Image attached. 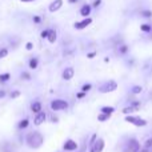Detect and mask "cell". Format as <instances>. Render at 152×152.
<instances>
[{
	"label": "cell",
	"instance_id": "40",
	"mask_svg": "<svg viewBox=\"0 0 152 152\" xmlns=\"http://www.w3.org/2000/svg\"><path fill=\"white\" fill-rule=\"evenodd\" d=\"M139 152H150V150H147V148H143V150H140Z\"/></svg>",
	"mask_w": 152,
	"mask_h": 152
},
{
	"label": "cell",
	"instance_id": "34",
	"mask_svg": "<svg viewBox=\"0 0 152 152\" xmlns=\"http://www.w3.org/2000/svg\"><path fill=\"white\" fill-rule=\"evenodd\" d=\"M26 48H27L28 51H31L32 48H34V44H32V43H27V44H26Z\"/></svg>",
	"mask_w": 152,
	"mask_h": 152
},
{
	"label": "cell",
	"instance_id": "31",
	"mask_svg": "<svg viewBox=\"0 0 152 152\" xmlns=\"http://www.w3.org/2000/svg\"><path fill=\"white\" fill-rule=\"evenodd\" d=\"M86 95H87L86 92H83V91H81V92H79V94L76 95V96H77V99H83V97L86 96Z\"/></svg>",
	"mask_w": 152,
	"mask_h": 152
},
{
	"label": "cell",
	"instance_id": "38",
	"mask_svg": "<svg viewBox=\"0 0 152 152\" xmlns=\"http://www.w3.org/2000/svg\"><path fill=\"white\" fill-rule=\"evenodd\" d=\"M95 55H96V52H91V53H88V58H94Z\"/></svg>",
	"mask_w": 152,
	"mask_h": 152
},
{
	"label": "cell",
	"instance_id": "35",
	"mask_svg": "<svg viewBox=\"0 0 152 152\" xmlns=\"http://www.w3.org/2000/svg\"><path fill=\"white\" fill-rule=\"evenodd\" d=\"M127 51H128V47H127V45H123V47L120 48V52H121V53H126Z\"/></svg>",
	"mask_w": 152,
	"mask_h": 152
},
{
	"label": "cell",
	"instance_id": "21",
	"mask_svg": "<svg viewBox=\"0 0 152 152\" xmlns=\"http://www.w3.org/2000/svg\"><path fill=\"white\" fill-rule=\"evenodd\" d=\"M110 118H111L110 115H105V113H102V115L97 116V120H99V121H105V120H108Z\"/></svg>",
	"mask_w": 152,
	"mask_h": 152
},
{
	"label": "cell",
	"instance_id": "26",
	"mask_svg": "<svg viewBox=\"0 0 152 152\" xmlns=\"http://www.w3.org/2000/svg\"><path fill=\"white\" fill-rule=\"evenodd\" d=\"M151 147H152V137L151 139H148L147 142H145V144H144V148H147V150H150Z\"/></svg>",
	"mask_w": 152,
	"mask_h": 152
},
{
	"label": "cell",
	"instance_id": "5",
	"mask_svg": "<svg viewBox=\"0 0 152 152\" xmlns=\"http://www.w3.org/2000/svg\"><path fill=\"white\" fill-rule=\"evenodd\" d=\"M116 88H118V83L113 81V80H110V81H107V83L103 84V86L99 88V91L103 92V94H108V92L115 91Z\"/></svg>",
	"mask_w": 152,
	"mask_h": 152
},
{
	"label": "cell",
	"instance_id": "27",
	"mask_svg": "<svg viewBox=\"0 0 152 152\" xmlns=\"http://www.w3.org/2000/svg\"><path fill=\"white\" fill-rule=\"evenodd\" d=\"M48 34H50V29H44V31L40 34V36H42L43 39H45V37H48Z\"/></svg>",
	"mask_w": 152,
	"mask_h": 152
},
{
	"label": "cell",
	"instance_id": "22",
	"mask_svg": "<svg viewBox=\"0 0 152 152\" xmlns=\"http://www.w3.org/2000/svg\"><path fill=\"white\" fill-rule=\"evenodd\" d=\"M140 28H142L143 32H151V31H152V27L150 26V24H143Z\"/></svg>",
	"mask_w": 152,
	"mask_h": 152
},
{
	"label": "cell",
	"instance_id": "29",
	"mask_svg": "<svg viewBox=\"0 0 152 152\" xmlns=\"http://www.w3.org/2000/svg\"><path fill=\"white\" fill-rule=\"evenodd\" d=\"M92 88V86L91 84H84L83 86V92H87V91H89V89Z\"/></svg>",
	"mask_w": 152,
	"mask_h": 152
},
{
	"label": "cell",
	"instance_id": "20",
	"mask_svg": "<svg viewBox=\"0 0 152 152\" xmlns=\"http://www.w3.org/2000/svg\"><path fill=\"white\" fill-rule=\"evenodd\" d=\"M11 77L10 74H4V75H0V83H5V81H8Z\"/></svg>",
	"mask_w": 152,
	"mask_h": 152
},
{
	"label": "cell",
	"instance_id": "9",
	"mask_svg": "<svg viewBox=\"0 0 152 152\" xmlns=\"http://www.w3.org/2000/svg\"><path fill=\"white\" fill-rule=\"evenodd\" d=\"M137 110H140V103L135 102V103H132V104H129L128 107L123 108V113L128 115V113H132V112H135V111H137Z\"/></svg>",
	"mask_w": 152,
	"mask_h": 152
},
{
	"label": "cell",
	"instance_id": "8",
	"mask_svg": "<svg viewBox=\"0 0 152 152\" xmlns=\"http://www.w3.org/2000/svg\"><path fill=\"white\" fill-rule=\"evenodd\" d=\"M45 119H47V115H45V112H39V113H36L35 115V118H34V124L35 126H42L43 123L45 121Z\"/></svg>",
	"mask_w": 152,
	"mask_h": 152
},
{
	"label": "cell",
	"instance_id": "4",
	"mask_svg": "<svg viewBox=\"0 0 152 152\" xmlns=\"http://www.w3.org/2000/svg\"><path fill=\"white\" fill-rule=\"evenodd\" d=\"M68 107V103L66 100H61V99H56V100H52L51 102V108L53 111H63Z\"/></svg>",
	"mask_w": 152,
	"mask_h": 152
},
{
	"label": "cell",
	"instance_id": "6",
	"mask_svg": "<svg viewBox=\"0 0 152 152\" xmlns=\"http://www.w3.org/2000/svg\"><path fill=\"white\" fill-rule=\"evenodd\" d=\"M104 145H105L104 140H103V139H97L96 143H95V144L89 148V152H103V150H104Z\"/></svg>",
	"mask_w": 152,
	"mask_h": 152
},
{
	"label": "cell",
	"instance_id": "23",
	"mask_svg": "<svg viewBox=\"0 0 152 152\" xmlns=\"http://www.w3.org/2000/svg\"><path fill=\"white\" fill-rule=\"evenodd\" d=\"M36 67H37V59H31L29 60V68L35 69Z\"/></svg>",
	"mask_w": 152,
	"mask_h": 152
},
{
	"label": "cell",
	"instance_id": "36",
	"mask_svg": "<svg viewBox=\"0 0 152 152\" xmlns=\"http://www.w3.org/2000/svg\"><path fill=\"white\" fill-rule=\"evenodd\" d=\"M21 3H31V1H36V0H20Z\"/></svg>",
	"mask_w": 152,
	"mask_h": 152
},
{
	"label": "cell",
	"instance_id": "41",
	"mask_svg": "<svg viewBox=\"0 0 152 152\" xmlns=\"http://www.w3.org/2000/svg\"><path fill=\"white\" fill-rule=\"evenodd\" d=\"M68 1H69V3H76L77 0H68Z\"/></svg>",
	"mask_w": 152,
	"mask_h": 152
},
{
	"label": "cell",
	"instance_id": "12",
	"mask_svg": "<svg viewBox=\"0 0 152 152\" xmlns=\"http://www.w3.org/2000/svg\"><path fill=\"white\" fill-rule=\"evenodd\" d=\"M74 75H75L74 68H72V67H68V68L64 69V72H63V79H64V80H71V79L74 77Z\"/></svg>",
	"mask_w": 152,
	"mask_h": 152
},
{
	"label": "cell",
	"instance_id": "33",
	"mask_svg": "<svg viewBox=\"0 0 152 152\" xmlns=\"http://www.w3.org/2000/svg\"><path fill=\"white\" fill-rule=\"evenodd\" d=\"M100 3H102V0H95V1H94V4H92V7H95V8H96V7H99V5H100Z\"/></svg>",
	"mask_w": 152,
	"mask_h": 152
},
{
	"label": "cell",
	"instance_id": "30",
	"mask_svg": "<svg viewBox=\"0 0 152 152\" xmlns=\"http://www.w3.org/2000/svg\"><path fill=\"white\" fill-rule=\"evenodd\" d=\"M140 13H142L143 16H147V18H150V16H152V12H151V11H142Z\"/></svg>",
	"mask_w": 152,
	"mask_h": 152
},
{
	"label": "cell",
	"instance_id": "16",
	"mask_svg": "<svg viewBox=\"0 0 152 152\" xmlns=\"http://www.w3.org/2000/svg\"><path fill=\"white\" fill-rule=\"evenodd\" d=\"M48 42L50 43H55L56 42V32L53 29H50V34H48Z\"/></svg>",
	"mask_w": 152,
	"mask_h": 152
},
{
	"label": "cell",
	"instance_id": "17",
	"mask_svg": "<svg viewBox=\"0 0 152 152\" xmlns=\"http://www.w3.org/2000/svg\"><path fill=\"white\" fill-rule=\"evenodd\" d=\"M28 124H29L28 119H23L21 121H19L18 128H19V129H24V128H27V127H28Z\"/></svg>",
	"mask_w": 152,
	"mask_h": 152
},
{
	"label": "cell",
	"instance_id": "25",
	"mask_svg": "<svg viewBox=\"0 0 152 152\" xmlns=\"http://www.w3.org/2000/svg\"><path fill=\"white\" fill-rule=\"evenodd\" d=\"M7 55H8V50L7 48H1V50H0V59L5 58Z\"/></svg>",
	"mask_w": 152,
	"mask_h": 152
},
{
	"label": "cell",
	"instance_id": "19",
	"mask_svg": "<svg viewBox=\"0 0 152 152\" xmlns=\"http://www.w3.org/2000/svg\"><path fill=\"white\" fill-rule=\"evenodd\" d=\"M96 140H97V135L96 134H94L91 136V139H89V143H88V145H89V148L92 147V145L95 144V143H96Z\"/></svg>",
	"mask_w": 152,
	"mask_h": 152
},
{
	"label": "cell",
	"instance_id": "37",
	"mask_svg": "<svg viewBox=\"0 0 152 152\" xmlns=\"http://www.w3.org/2000/svg\"><path fill=\"white\" fill-rule=\"evenodd\" d=\"M86 148H87V147H86V144H84V145H83V147H81V148H80V151H79V152H86Z\"/></svg>",
	"mask_w": 152,
	"mask_h": 152
},
{
	"label": "cell",
	"instance_id": "11",
	"mask_svg": "<svg viewBox=\"0 0 152 152\" xmlns=\"http://www.w3.org/2000/svg\"><path fill=\"white\" fill-rule=\"evenodd\" d=\"M91 23H92V19L87 18V19H84V20L79 21V23H75V28L76 29H84L86 27H88Z\"/></svg>",
	"mask_w": 152,
	"mask_h": 152
},
{
	"label": "cell",
	"instance_id": "15",
	"mask_svg": "<svg viewBox=\"0 0 152 152\" xmlns=\"http://www.w3.org/2000/svg\"><path fill=\"white\" fill-rule=\"evenodd\" d=\"M115 112V108L113 107H102V113H105V115H112Z\"/></svg>",
	"mask_w": 152,
	"mask_h": 152
},
{
	"label": "cell",
	"instance_id": "1",
	"mask_svg": "<svg viewBox=\"0 0 152 152\" xmlns=\"http://www.w3.org/2000/svg\"><path fill=\"white\" fill-rule=\"evenodd\" d=\"M26 143L29 148L37 150V148H40L43 145V143H44V136H43L39 131H32L27 135Z\"/></svg>",
	"mask_w": 152,
	"mask_h": 152
},
{
	"label": "cell",
	"instance_id": "3",
	"mask_svg": "<svg viewBox=\"0 0 152 152\" xmlns=\"http://www.w3.org/2000/svg\"><path fill=\"white\" fill-rule=\"evenodd\" d=\"M126 121H128V123L134 124V126L136 127H145L147 126V120H144V119L142 118H137V116H126Z\"/></svg>",
	"mask_w": 152,
	"mask_h": 152
},
{
	"label": "cell",
	"instance_id": "24",
	"mask_svg": "<svg viewBox=\"0 0 152 152\" xmlns=\"http://www.w3.org/2000/svg\"><path fill=\"white\" fill-rule=\"evenodd\" d=\"M142 91H143V88H142V87H139V86H136V87H134V88H132V94H134V95L140 94Z\"/></svg>",
	"mask_w": 152,
	"mask_h": 152
},
{
	"label": "cell",
	"instance_id": "14",
	"mask_svg": "<svg viewBox=\"0 0 152 152\" xmlns=\"http://www.w3.org/2000/svg\"><path fill=\"white\" fill-rule=\"evenodd\" d=\"M31 110H32V112H34V113H39V112H42V103H40V102H35V103H32Z\"/></svg>",
	"mask_w": 152,
	"mask_h": 152
},
{
	"label": "cell",
	"instance_id": "2",
	"mask_svg": "<svg viewBox=\"0 0 152 152\" xmlns=\"http://www.w3.org/2000/svg\"><path fill=\"white\" fill-rule=\"evenodd\" d=\"M140 150H142L140 143L136 139H129V142L127 143L126 148H124V152H139Z\"/></svg>",
	"mask_w": 152,
	"mask_h": 152
},
{
	"label": "cell",
	"instance_id": "39",
	"mask_svg": "<svg viewBox=\"0 0 152 152\" xmlns=\"http://www.w3.org/2000/svg\"><path fill=\"white\" fill-rule=\"evenodd\" d=\"M5 96V92L4 91H0V97H4Z\"/></svg>",
	"mask_w": 152,
	"mask_h": 152
},
{
	"label": "cell",
	"instance_id": "10",
	"mask_svg": "<svg viewBox=\"0 0 152 152\" xmlns=\"http://www.w3.org/2000/svg\"><path fill=\"white\" fill-rule=\"evenodd\" d=\"M61 5H63V0H53L50 4V7H48V11L50 12H56V11H59L61 8Z\"/></svg>",
	"mask_w": 152,
	"mask_h": 152
},
{
	"label": "cell",
	"instance_id": "32",
	"mask_svg": "<svg viewBox=\"0 0 152 152\" xmlns=\"http://www.w3.org/2000/svg\"><path fill=\"white\" fill-rule=\"evenodd\" d=\"M34 21L36 24H39L40 21H42V18H40V16H34Z\"/></svg>",
	"mask_w": 152,
	"mask_h": 152
},
{
	"label": "cell",
	"instance_id": "18",
	"mask_svg": "<svg viewBox=\"0 0 152 152\" xmlns=\"http://www.w3.org/2000/svg\"><path fill=\"white\" fill-rule=\"evenodd\" d=\"M1 151L3 152H12L13 151V145H11L10 143H4L1 147Z\"/></svg>",
	"mask_w": 152,
	"mask_h": 152
},
{
	"label": "cell",
	"instance_id": "13",
	"mask_svg": "<svg viewBox=\"0 0 152 152\" xmlns=\"http://www.w3.org/2000/svg\"><path fill=\"white\" fill-rule=\"evenodd\" d=\"M91 5H88V4H86V5H83V7L80 8V15L81 16H84V18H88V15L91 13Z\"/></svg>",
	"mask_w": 152,
	"mask_h": 152
},
{
	"label": "cell",
	"instance_id": "7",
	"mask_svg": "<svg viewBox=\"0 0 152 152\" xmlns=\"http://www.w3.org/2000/svg\"><path fill=\"white\" fill-rule=\"evenodd\" d=\"M63 148H64V151H68V152H72V151H76L79 148V145H77V143L75 142V140H72V139H68L66 143H64V145H63Z\"/></svg>",
	"mask_w": 152,
	"mask_h": 152
},
{
	"label": "cell",
	"instance_id": "28",
	"mask_svg": "<svg viewBox=\"0 0 152 152\" xmlns=\"http://www.w3.org/2000/svg\"><path fill=\"white\" fill-rule=\"evenodd\" d=\"M20 96V91H13V92H11V97L12 99H15V97H19Z\"/></svg>",
	"mask_w": 152,
	"mask_h": 152
}]
</instances>
